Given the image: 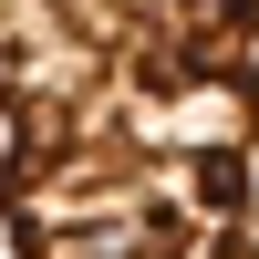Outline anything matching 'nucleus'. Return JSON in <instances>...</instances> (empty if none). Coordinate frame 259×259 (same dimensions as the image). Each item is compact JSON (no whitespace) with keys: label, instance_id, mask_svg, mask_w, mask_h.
I'll return each mask as SVG.
<instances>
[{"label":"nucleus","instance_id":"1","mask_svg":"<svg viewBox=\"0 0 259 259\" xmlns=\"http://www.w3.org/2000/svg\"><path fill=\"white\" fill-rule=\"evenodd\" d=\"M11 259H259V0H0Z\"/></svg>","mask_w":259,"mask_h":259}]
</instances>
